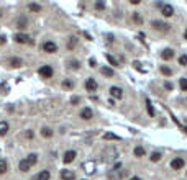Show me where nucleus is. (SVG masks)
Listing matches in <instances>:
<instances>
[{"label": "nucleus", "mask_w": 187, "mask_h": 180, "mask_svg": "<svg viewBox=\"0 0 187 180\" xmlns=\"http://www.w3.org/2000/svg\"><path fill=\"white\" fill-rule=\"evenodd\" d=\"M84 169L87 170V173H94V162H87V164H84Z\"/></svg>", "instance_id": "obj_31"}, {"label": "nucleus", "mask_w": 187, "mask_h": 180, "mask_svg": "<svg viewBox=\"0 0 187 180\" xmlns=\"http://www.w3.org/2000/svg\"><path fill=\"white\" fill-rule=\"evenodd\" d=\"M103 139H107V141H110V139H112V141H120L118 136H116V134H110V133H105Z\"/></svg>", "instance_id": "obj_26"}, {"label": "nucleus", "mask_w": 187, "mask_h": 180, "mask_svg": "<svg viewBox=\"0 0 187 180\" xmlns=\"http://www.w3.org/2000/svg\"><path fill=\"white\" fill-rule=\"evenodd\" d=\"M26 160H28V164H30V165H34V164L38 162V156H36V154H30V156L26 157Z\"/></svg>", "instance_id": "obj_23"}, {"label": "nucleus", "mask_w": 187, "mask_h": 180, "mask_svg": "<svg viewBox=\"0 0 187 180\" xmlns=\"http://www.w3.org/2000/svg\"><path fill=\"white\" fill-rule=\"evenodd\" d=\"M184 165H185V162H184L182 157H176V159L171 160V169L172 170H180Z\"/></svg>", "instance_id": "obj_5"}, {"label": "nucleus", "mask_w": 187, "mask_h": 180, "mask_svg": "<svg viewBox=\"0 0 187 180\" xmlns=\"http://www.w3.org/2000/svg\"><path fill=\"white\" fill-rule=\"evenodd\" d=\"M179 87H180V90H182V92H187V79L185 77H182L179 80Z\"/></svg>", "instance_id": "obj_29"}, {"label": "nucleus", "mask_w": 187, "mask_h": 180, "mask_svg": "<svg viewBox=\"0 0 187 180\" xmlns=\"http://www.w3.org/2000/svg\"><path fill=\"white\" fill-rule=\"evenodd\" d=\"M52 134H54V133H52L51 128H43V130H41V136L43 138H51Z\"/></svg>", "instance_id": "obj_20"}, {"label": "nucleus", "mask_w": 187, "mask_h": 180, "mask_svg": "<svg viewBox=\"0 0 187 180\" xmlns=\"http://www.w3.org/2000/svg\"><path fill=\"white\" fill-rule=\"evenodd\" d=\"M179 64L180 66H187V54H182L179 57Z\"/></svg>", "instance_id": "obj_33"}, {"label": "nucleus", "mask_w": 187, "mask_h": 180, "mask_svg": "<svg viewBox=\"0 0 187 180\" xmlns=\"http://www.w3.org/2000/svg\"><path fill=\"white\" fill-rule=\"evenodd\" d=\"M97 89H98V84H97V80L94 77H89L85 80V90L87 92H95Z\"/></svg>", "instance_id": "obj_3"}, {"label": "nucleus", "mask_w": 187, "mask_h": 180, "mask_svg": "<svg viewBox=\"0 0 187 180\" xmlns=\"http://www.w3.org/2000/svg\"><path fill=\"white\" fill-rule=\"evenodd\" d=\"M61 178H62V180H74V178H75V173H74L72 170L64 169V170L61 172Z\"/></svg>", "instance_id": "obj_11"}, {"label": "nucleus", "mask_w": 187, "mask_h": 180, "mask_svg": "<svg viewBox=\"0 0 187 180\" xmlns=\"http://www.w3.org/2000/svg\"><path fill=\"white\" fill-rule=\"evenodd\" d=\"M8 133V123L7 121H0V136H5Z\"/></svg>", "instance_id": "obj_16"}, {"label": "nucleus", "mask_w": 187, "mask_h": 180, "mask_svg": "<svg viewBox=\"0 0 187 180\" xmlns=\"http://www.w3.org/2000/svg\"><path fill=\"white\" fill-rule=\"evenodd\" d=\"M133 21H135L136 25H143V16L139 13H133Z\"/></svg>", "instance_id": "obj_28"}, {"label": "nucleus", "mask_w": 187, "mask_h": 180, "mask_svg": "<svg viewBox=\"0 0 187 180\" xmlns=\"http://www.w3.org/2000/svg\"><path fill=\"white\" fill-rule=\"evenodd\" d=\"M130 180H141V178H139V177H131Z\"/></svg>", "instance_id": "obj_42"}, {"label": "nucleus", "mask_w": 187, "mask_h": 180, "mask_svg": "<svg viewBox=\"0 0 187 180\" xmlns=\"http://www.w3.org/2000/svg\"><path fill=\"white\" fill-rule=\"evenodd\" d=\"M38 74L41 75L43 79H51L52 77V67L51 66H41V67H39V71H38Z\"/></svg>", "instance_id": "obj_2"}, {"label": "nucleus", "mask_w": 187, "mask_h": 180, "mask_svg": "<svg viewBox=\"0 0 187 180\" xmlns=\"http://www.w3.org/2000/svg\"><path fill=\"white\" fill-rule=\"evenodd\" d=\"M25 136H26L28 139H31V138H33L34 134H33V131H26V133H25Z\"/></svg>", "instance_id": "obj_37"}, {"label": "nucleus", "mask_w": 187, "mask_h": 180, "mask_svg": "<svg viewBox=\"0 0 187 180\" xmlns=\"http://www.w3.org/2000/svg\"><path fill=\"white\" fill-rule=\"evenodd\" d=\"M110 95L116 100H120V98H123V90L120 87H110Z\"/></svg>", "instance_id": "obj_9"}, {"label": "nucleus", "mask_w": 187, "mask_h": 180, "mask_svg": "<svg viewBox=\"0 0 187 180\" xmlns=\"http://www.w3.org/2000/svg\"><path fill=\"white\" fill-rule=\"evenodd\" d=\"M18 169H20L21 172H28V170L31 169V165L28 164V160H26V159H21V160L18 162Z\"/></svg>", "instance_id": "obj_12"}, {"label": "nucleus", "mask_w": 187, "mask_h": 180, "mask_svg": "<svg viewBox=\"0 0 187 180\" xmlns=\"http://www.w3.org/2000/svg\"><path fill=\"white\" fill-rule=\"evenodd\" d=\"M5 43H7V38H5L3 34H0V46H2V44H5Z\"/></svg>", "instance_id": "obj_36"}, {"label": "nucleus", "mask_w": 187, "mask_h": 180, "mask_svg": "<svg viewBox=\"0 0 187 180\" xmlns=\"http://www.w3.org/2000/svg\"><path fill=\"white\" fill-rule=\"evenodd\" d=\"M0 16H2V10H0Z\"/></svg>", "instance_id": "obj_44"}, {"label": "nucleus", "mask_w": 187, "mask_h": 180, "mask_svg": "<svg viewBox=\"0 0 187 180\" xmlns=\"http://www.w3.org/2000/svg\"><path fill=\"white\" fill-rule=\"evenodd\" d=\"M8 64L11 67H21V64H23V61L20 59V57H11V59L8 61Z\"/></svg>", "instance_id": "obj_15"}, {"label": "nucleus", "mask_w": 187, "mask_h": 180, "mask_svg": "<svg viewBox=\"0 0 187 180\" xmlns=\"http://www.w3.org/2000/svg\"><path fill=\"white\" fill-rule=\"evenodd\" d=\"M62 87H64V89H67V90H72L74 89V82H72V80H69V79H66V80H62Z\"/></svg>", "instance_id": "obj_22"}, {"label": "nucleus", "mask_w": 187, "mask_h": 180, "mask_svg": "<svg viewBox=\"0 0 187 180\" xmlns=\"http://www.w3.org/2000/svg\"><path fill=\"white\" fill-rule=\"evenodd\" d=\"M90 67H95V59H90Z\"/></svg>", "instance_id": "obj_40"}, {"label": "nucleus", "mask_w": 187, "mask_h": 180, "mask_svg": "<svg viewBox=\"0 0 187 180\" xmlns=\"http://www.w3.org/2000/svg\"><path fill=\"white\" fill-rule=\"evenodd\" d=\"M92 116H94V113H92V110L89 107H85V108L80 110V118H82V120H90Z\"/></svg>", "instance_id": "obj_10"}, {"label": "nucleus", "mask_w": 187, "mask_h": 180, "mask_svg": "<svg viewBox=\"0 0 187 180\" xmlns=\"http://www.w3.org/2000/svg\"><path fill=\"white\" fill-rule=\"evenodd\" d=\"M161 157H162L161 152H153L149 159H151V162H159V160H161Z\"/></svg>", "instance_id": "obj_30"}, {"label": "nucleus", "mask_w": 187, "mask_h": 180, "mask_svg": "<svg viewBox=\"0 0 187 180\" xmlns=\"http://www.w3.org/2000/svg\"><path fill=\"white\" fill-rule=\"evenodd\" d=\"M15 41L16 43H20V44H34V41L28 36V34H23V33H18V34H15Z\"/></svg>", "instance_id": "obj_1"}, {"label": "nucleus", "mask_w": 187, "mask_h": 180, "mask_svg": "<svg viewBox=\"0 0 187 180\" xmlns=\"http://www.w3.org/2000/svg\"><path fill=\"white\" fill-rule=\"evenodd\" d=\"M130 2H131L133 5H139V0H130Z\"/></svg>", "instance_id": "obj_39"}, {"label": "nucleus", "mask_w": 187, "mask_h": 180, "mask_svg": "<svg viewBox=\"0 0 187 180\" xmlns=\"http://www.w3.org/2000/svg\"><path fill=\"white\" fill-rule=\"evenodd\" d=\"M43 51H44V53H48V54H54L57 51V44L52 43V41H46L43 44Z\"/></svg>", "instance_id": "obj_4"}, {"label": "nucleus", "mask_w": 187, "mask_h": 180, "mask_svg": "<svg viewBox=\"0 0 187 180\" xmlns=\"http://www.w3.org/2000/svg\"><path fill=\"white\" fill-rule=\"evenodd\" d=\"M26 23H28V21H26V18H25V16H21L16 25H18V28H21V30H23V28H26Z\"/></svg>", "instance_id": "obj_32"}, {"label": "nucleus", "mask_w": 187, "mask_h": 180, "mask_svg": "<svg viewBox=\"0 0 187 180\" xmlns=\"http://www.w3.org/2000/svg\"><path fill=\"white\" fill-rule=\"evenodd\" d=\"M184 39H187V30L184 31Z\"/></svg>", "instance_id": "obj_43"}, {"label": "nucleus", "mask_w": 187, "mask_h": 180, "mask_svg": "<svg viewBox=\"0 0 187 180\" xmlns=\"http://www.w3.org/2000/svg\"><path fill=\"white\" fill-rule=\"evenodd\" d=\"M161 74L166 75V77H171V75H172V69L167 67V66H162V67H161Z\"/></svg>", "instance_id": "obj_19"}, {"label": "nucleus", "mask_w": 187, "mask_h": 180, "mask_svg": "<svg viewBox=\"0 0 187 180\" xmlns=\"http://www.w3.org/2000/svg\"><path fill=\"white\" fill-rule=\"evenodd\" d=\"M166 89H167V90H171V89H172V85L169 84V82H166Z\"/></svg>", "instance_id": "obj_41"}, {"label": "nucleus", "mask_w": 187, "mask_h": 180, "mask_svg": "<svg viewBox=\"0 0 187 180\" xmlns=\"http://www.w3.org/2000/svg\"><path fill=\"white\" fill-rule=\"evenodd\" d=\"M100 72L105 75V77H113V69H110V67H107V66H103L102 69H100Z\"/></svg>", "instance_id": "obj_17"}, {"label": "nucleus", "mask_w": 187, "mask_h": 180, "mask_svg": "<svg viewBox=\"0 0 187 180\" xmlns=\"http://www.w3.org/2000/svg\"><path fill=\"white\" fill-rule=\"evenodd\" d=\"M0 87H2V90H3V94H7V90H8V87H7V85H5V84H2V85H0Z\"/></svg>", "instance_id": "obj_38"}, {"label": "nucleus", "mask_w": 187, "mask_h": 180, "mask_svg": "<svg viewBox=\"0 0 187 180\" xmlns=\"http://www.w3.org/2000/svg\"><path fill=\"white\" fill-rule=\"evenodd\" d=\"M161 57H162V59H164V61H171L172 57H174V51L167 48V49H164V51H162V54H161Z\"/></svg>", "instance_id": "obj_13"}, {"label": "nucleus", "mask_w": 187, "mask_h": 180, "mask_svg": "<svg viewBox=\"0 0 187 180\" xmlns=\"http://www.w3.org/2000/svg\"><path fill=\"white\" fill-rule=\"evenodd\" d=\"M94 7H95V10H103V8H105V3H103V2H97Z\"/></svg>", "instance_id": "obj_34"}, {"label": "nucleus", "mask_w": 187, "mask_h": 180, "mask_svg": "<svg viewBox=\"0 0 187 180\" xmlns=\"http://www.w3.org/2000/svg\"><path fill=\"white\" fill-rule=\"evenodd\" d=\"M133 152H135V156H136V157H143V156L146 154V151H144V147L138 146V147H135V151H133Z\"/></svg>", "instance_id": "obj_21"}, {"label": "nucleus", "mask_w": 187, "mask_h": 180, "mask_svg": "<svg viewBox=\"0 0 187 180\" xmlns=\"http://www.w3.org/2000/svg\"><path fill=\"white\" fill-rule=\"evenodd\" d=\"M105 59H107V61H108L110 64H112L113 67H120V64L116 62V59H115V57H112V56H110V54H105Z\"/></svg>", "instance_id": "obj_24"}, {"label": "nucleus", "mask_w": 187, "mask_h": 180, "mask_svg": "<svg viewBox=\"0 0 187 180\" xmlns=\"http://www.w3.org/2000/svg\"><path fill=\"white\" fill-rule=\"evenodd\" d=\"M146 110H148V115L149 116H154V108H153V105H151V102L146 98Z\"/></svg>", "instance_id": "obj_25"}, {"label": "nucleus", "mask_w": 187, "mask_h": 180, "mask_svg": "<svg viewBox=\"0 0 187 180\" xmlns=\"http://www.w3.org/2000/svg\"><path fill=\"white\" fill-rule=\"evenodd\" d=\"M51 178V173H49V170H41L36 175V180H49Z\"/></svg>", "instance_id": "obj_14"}, {"label": "nucleus", "mask_w": 187, "mask_h": 180, "mask_svg": "<svg viewBox=\"0 0 187 180\" xmlns=\"http://www.w3.org/2000/svg\"><path fill=\"white\" fill-rule=\"evenodd\" d=\"M74 46H75V39L72 38V39H71V41H69V43H67V48H69V49H72V48H74Z\"/></svg>", "instance_id": "obj_35"}, {"label": "nucleus", "mask_w": 187, "mask_h": 180, "mask_svg": "<svg viewBox=\"0 0 187 180\" xmlns=\"http://www.w3.org/2000/svg\"><path fill=\"white\" fill-rule=\"evenodd\" d=\"M8 170V164H7V160L5 159H0V175H2V173H5Z\"/></svg>", "instance_id": "obj_18"}, {"label": "nucleus", "mask_w": 187, "mask_h": 180, "mask_svg": "<svg viewBox=\"0 0 187 180\" xmlns=\"http://www.w3.org/2000/svg\"><path fill=\"white\" fill-rule=\"evenodd\" d=\"M161 13L164 16H172L174 15V7H172V5H169V3L161 5Z\"/></svg>", "instance_id": "obj_8"}, {"label": "nucleus", "mask_w": 187, "mask_h": 180, "mask_svg": "<svg viewBox=\"0 0 187 180\" xmlns=\"http://www.w3.org/2000/svg\"><path fill=\"white\" fill-rule=\"evenodd\" d=\"M75 151H72V149H69V151H66L64 152V156H62V160H64V164H71V162L75 159Z\"/></svg>", "instance_id": "obj_6"}, {"label": "nucleus", "mask_w": 187, "mask_h": 180, "mask_svg": "<svg viewBox=\"0 0 187 180\" xmlns=\"http://www.w3.org/2000/svg\"><path fill=\"white\" fill-rule=\"evenodd\" d=\"M28 8H30L31 11H36V13H39V11H41V5H38V3H30V5H28Z\"/></svg>", "instance_id": "obj_27"}, {"label": "nucleus", "mask_w": 187, "mask_h": 180, "mask_svg": "<svg viewBox=\"0 0 187 180\" xmlns=\"http://www.w3.org/2000/svg\"><path fill=\"white\" fill-rule=\"evenodd\" d=\"M153 28H154V30H157V31H164V33H167L169 30H171L167 23H162V21H157V20L153 21Z\"/></svg>", "instance_id": "obj_7"}]
</instances>
